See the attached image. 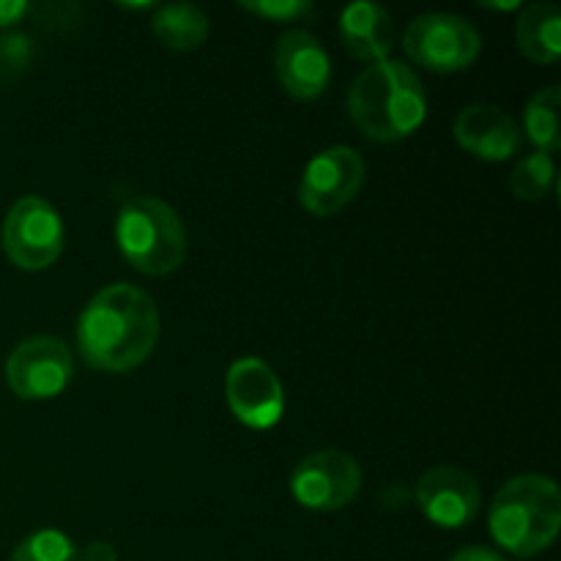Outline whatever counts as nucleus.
Wrapping results in <instances>:
<instances>
[{"label": "nucleus", "mask_w": 561, "mask_h": 561, "mask_svg": "<svg viewBox=\"0 0 561 561\" xmlns=\"http://www.w3.org/2000/svg\"><path fill=\"white\" fill-rule=\"evenodd\" d=\"M159 340V307L142 288L113 283L77 318V348L99 373H129L148 362Z\"/></svg>", "instance_id": "nucleus-1"}, {"label": "nucleus", "mask_w": 561, "mask_h": 561, "mask_svg": "<svg viewBox=\"0 0 561 561\" xmlns=\"http://www.w3.org/2000/svg\"><path fill=\"white\" fill-rule=\"evenodd\" d=\"M348 113L367 140L400 142L425 124V85L403 60H378L367 66L351 85Z\"/></svg>", "instance_id": "nucleus-2"}, {"label": "nucleus", "mask_w": 561, "mask_h": 561, "mask_svg": "<svg viewBox=\"0 0 561 561\" xmlns=\"http://www.w3.org/2000/svg\"><path fill=\"white\" fill-rule=\"evenodd\" d=\"M491 537L518 559H531L553 546L561 529V493L546 474H518L504 482L488 513Z\"/></svg>", "instance_id": "nucleus-3"}, {"label": "nucleus", "mask_w": 561, "mask_h": 561, "mask_svg": "<svg viewBox=\"0 0 561 561\" xmlns=\"http://www.w3.org/2000/svg\"><path fill=\"white\" fill-rule=\"evenodd\" d=\"M115 244L121 255L146 277H168L190 252L184 219L170 203L153 195L129 197L115 217Z\"/></svg>", "instance_id": "nucleus-4"}, {"label": "nucleus", "mask_w": 561, "mask_h": 561, "mask_svg": "<svg viewBox=\"0 0 561 561\" xmlns=\"http://www.w3.org/2000/svg\"><path fill=\"white\" fill-rule=\"evenodd\" d=\"M403 49L411 64L438 75H453L474 66L482 53V38L466 16L427 11L409 22L403 33Z\"/></svg>", "instance_id": "nucleus-5"}, {"label": "nucleus", "mask_w": 561, "mask_h": 561, "mask_svg": "<svg viewBox=\"0 0 561 561\" xmlns=\"http://www.w3.org/2000/svg\"><path fill=\"white\" fill-rule=\"evenodd\" d=\"M3 250L25 272L53 266L64 252V219L58 208L47 197H20L3 219Z\"/></svg>", "instance_id": "nucleus-6"}, {"label": "nucleus", "mask_w": 561, "mask_h": 561, "mask_svg": "<svg viewBox=\"0 0 561 561\" xmlns=\"http://www.w3.org/2000/svg\"><path fill=\"white\" fill-rule=\"evenodd\" d=\"M362 491V466L343 449H318L290 471V496L312 513H337Z\"/></svg>", "instance_id": "nucleus-7"}, {"label": "nucleus", "mask_w": 561, "mask_h": 561, "mask_svg": "<svg viewBox=\"0 0 561 561\" xmlns=\"http://www.w3.org/2000/svg\"><path fill=\"white\" fill-rule=\"evenodd\" d=\"M367 164L356 148L332 146L310 159L299 184V203L312 217H334L356 201Z\"/></svg>", "instance_id": "nucleus-8"}, {"label": "nucleus", "mask_w": 561, "mask_h": 561, "mask_svg": "<svg viewBox=\"0 0 561 561\" xmlns=\"http://www.w3.org/2000/svg\"><path fill=\"white\" fill-rule=\"evenodd\" d=\"M75 376V354L53 334L27 337L5 362V381L22 400L58 398Z\"/></svg>", "instance_id": "nucleus-9"}, {"label": "nucleus", "mask_w": 561, "mask_h": 561, "mask_svg": "<svg viewBox=\"0 0 561 561\" xmlns=\"http://www.w3.org/2000/svg\"><path fill=\"white\" fill-rule=\"evenodd\" d=\"M225 400L241 425L252 431H268L285 414V389L268 362L257 356H241L225 376Z\"/></svg>", "instance_id": "nucleus-10"}, {"label": "nucleus", "mask_w": 561, "mask_h": 561, "mask_svg": "<svg viewBox=\"0 0 561 561\" xmlns=\"http://www.w3.org/2000/svg\"><path fill=\"white\" fill-rule=\"evenodd\" d=\"M416 507L442 529H463L477 518L482 491L469 471L458 466H436L416 480Z\"/></svg>", "instance_id": "nucleus-11"}, {"label": "nucleus", "mask_w": 561, "mask_h": 561, "mask_svg": "<svg viewBox=\"0 0 561 561\" xmlns=\"http://www.w3.org/2000/svg\"><path fill=\"white\" fill-rule=\"evenodd\" d=\"M274 75L285 93L299 102H316L332 82V58L310 31H288L274 47Z\"/></svg>", "instance_id": "nucleus-12"}, {"label": "nucleus", "mask_w": 561, "mask_h": 561, "mask_svg": "<svg viewBox=\"0 0 561 561\" xmlns=\"http://www.w3.org/2000/svg\"><path fill=\"white\" fill-rule=\"evenodd\" d=\"M455 140L466 153L485 162H507L520 151L518 121L496 104H469L455 118Z\"/></svg>", "instance_id": "nucleus-13"}, {"label": "nucleus", "mask_w": 561, "mask_h": 561, "mask_svg": "<svg viewBox=\"0 0 561 561\" xmlns=\"http://www.w3.org/2000/svg\"><path fill=\"white\" fill-rule=\"evenodd\" d=\"M340 38L345 49L362 64L387 60L394 47V20L381 3L359 0L345 5L340 14Z\"/></svg>", "instance_id": "nucleus-14"}, {"label": "nucleus", "mask_w": 561, "mask_h": 561, "mask_svg": "<svg viewBox=\"0 0 561 561\" xmlns=\"http://www.w3.org/2000/svg\"><path fill=\"white\" fill-rule=\"evenodd\" d=\"M515 44L531 64L551 66L561 55V11L557 3H531L515 22Z\"/></svg>", "instance_id": "nucleus-15"}, {"label": "nucleus", "mask_w": 561, "mask_h": 561, "mask_svg": "<svg viewBox=\"0 0 561 561\" xmlns=\"http://www.w3.org/2000/svg\"><path fill=\"white\" fill-rule=\"evenodd\" d=\"M153 36L175 53H192L203 47L211 33V20L195 3H168L159 5L151 20Z\"/></svg>", "instance_id": "nucleus-16"}, {"label": "nucleus", "mask_w": 561, "mask_h": 561, "mask_svg": "<svg viewBox=\"0 0 561 561\" xmlns=\"http://www.w3.org/2000/svg\"><path fill=\"white\" fill-rule=\"evenodd\" d=\"M561 88L546 85L526 102L524 131L531 146L542 153H553L561 148Z\"/></svg>", "instance_id": "nucleus-17"}, {"label": "nucleus", "mask_w": 561, "mask_h": 561, "mask_svg": "<svg viewBox=\"0 0 561 561\" xmlns=\"http://www.w3.org/2000/svg\"><path fill=\"white\" fill-rule=\"evenodd\" d=\"M553 179H557V164H553L551 153L535 151L529 157L518 159L513 175H510V190L518 201L537 203L548 197Z\"/></svg>", "instance_id": "nucleus-18"}, {"label": "nucleus", "mask_w": 561, "mask_h": 561, "mask_svg": "<svg viewBox=\"0 0 561 561\" xmlns=\"http://www.w3.org/2000/svg\"><path fill=\"white\" fill-rule=\"evenodd\" d=\"M75 540L58 529H38L27 535L11 553V561H77Z\"/></svg>", "instance_id": "nucleus-19"}, {"label": "nucleus", "mask_w": 561, "mask_h": 561, "mask_svg": "<svg viewBox=\"0 0 561 561\" xmlns=\"http://www.w3.org/2000/svg\"><path fill=\"white\" fill-rule=\"evenodd\" d=\"M241 9L266 22H296L312 16L310 0H241Z\"/></svg>", "instance_id": "nucleus-20"}, {"label": "nucleus", "mask_w": 561, "mask_h": 561, "mask_svg": "<svg viewBox=\"0 0 561 561\" xmlns=\"http://www.w3.org/2000/svg\"><path fill=\"white\" fill-rule=\"evenodd\" d=\"M449 561H510V559L488 546H466V548H460V551L455 553Z\"/></svg>", "instance_id": "nucleus-21"}, {"label": "nucleus", "mask_w": 561, "mask_h": 561, "mask_svg": "<svg viewBox=\"0 0 561 561\" xmlns=\"http://www.w3.org/2000/svg\"><path fill=\"white\" fill-rule=\"evenodd\" d=\"M77 561H118V553H115V548L107 540H93L82 548Z\"/></svg>", "instance_id": "nucleus-22"}, {"label": "nucleus", "mask_w": 561, "mask_h": 561, "mask_svg": "<svg viewBox=\"0 0 561 561\" xmlns=\"http://www.w3.org/2000/svg\"><path fill=\"white\" fill-rule=\"evenodd\" d=\"M27 9L31 5L25 0H0V27L16 25L27 14Z\"/></svg>", "instance_id": "nucleus-23"}, {"label": "nucleus", "mask_w": 561, "mask_h": 561, "mask_svg": "<svg viewBox=\"0 0 561 561\" xmlns=\"http://www.w3.org/2000/svg\"><path fill=\"white\" fill-rule=\"evenodd\" d=\"M121 9H151L153 3H118Z\"/></svg>", "instance_id": "nucleus-24"}, {"label": "nucleus", "mask_w": 561, "mask_h": 561, "mask_svg": "<svg viewBox=\"0 0 561 561\" xmlns=\"http://www.w3.org/2000/svg\"><path fill=\"white\" fill-rule=\"evenodd\" d=\"M485 5H491V9H518L520 3H515L513 0V3H485Z\"/></svg>", "instance_id": "nucleus-25"}]
</instances>
